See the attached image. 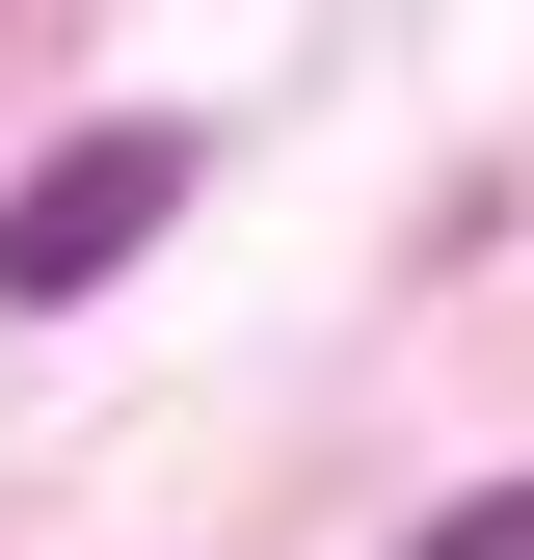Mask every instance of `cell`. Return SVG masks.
Segmentation results:
<instances>
[{
  "instance_id": "cell-1",
  "label": "cell",
  "mask_w": 534,
  "mask_h": 560,
  "mask_svg": "<svg viewBox=\"0 0 534 560\" xmlns=\"http://www.w3.org/2000/svg\"><path fill=\"white\" fill-rule=\"evenodd\" d=\"M187 187H214V161H187L161 107H107V133H54V161H27V214H0V294H27V320H54V294H107V267L161 241Z\"/></svg>"
},
{
  "instance_id": "cell-2",
  "label": "cell",
  "mask_w": 534,
  "mask_h": 560,
  "mask_svg": "<svg viewBox=\"0 0 534 560\" xmlns=\"http://www.w3.org/2000/svg\"><path fill=\"white\" fill-rule=\"evenodd\" d=\"M400 560H534V480H481V508H428Z\"/></svg>"
}]
</instances>
